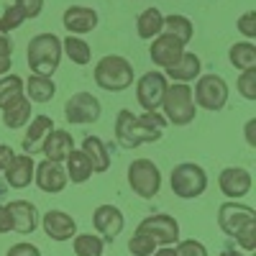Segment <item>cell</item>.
I'll use <instances>...</instances> for the list:
<instances>
[{"instance_id": "obj_40", "label": "cell", "mask_w": 256, "mask_h": 256, "mask_svg": "<svg viewBox=\"0 0 256 256\" xmlns=\"http://www.w3.org/2000/svg\"><path fill=\"white\" fill-rule=\"evenodd\" d=\"M6 256H41V251H38V246H34V244L20 241V244L10 246V248L6 251Z\"/></svg>"}, {"instance_id": "obj_1", "label": "cell", "mask_w": 256, "mask_h": 256, "mask_svg": "<svg viewBox=\"0 0 256 256\" xmlns=\"http://www.w3.org/2000/svg\"><path fill=\"white\" fill-rule=\"evenodd\" d=\"M166 118L159 110H144L134 116L131 110H120L116 116V141L123 148H138L141 144H154L162 138Z\"/></svg>"}, {"instance_id": "obj_3", "label": "cell", "mask_w": 256, "mask_h": 256, "mask_svg": "<svg viewBox=\"0 0 256 256\" xmlns=\"http://www.w3.org/2000/svg\"><path fill=\"white\" fill-rule=\"evenodd\" d=\"M162 116L166 118V123L172 126H190L198 116V105L192 98V88L187 82H172L166 84L164 98H162Z\"/></svg>"}, {"instance_id": "obj_45", "label": "cell", "mask_w": 256, "mask_h": 256, "mask_svg": "<svg viewBox=\"0 0 256 256\" xmlns=\"http://www.w3.org/2000/svg\"><path fill=\"white\" fill-rule=\"evenodd\" d=\"M10 67H13V64H10V56H0V77H3Z\"/></svg>"}, {"instance_id": "obj_47", "label": "cell", "mask_w": 256, "mask_h": 256, "mask_svg": "<svg viewBox=\"0 0 256 256\" xmlns=\"http://www.w3.org/2000/svg\"><path fill=\"white\" fill-rule=\"evenodd\" d=\"M218 256H246L244 251H236V248H226V251H220Z\"/></svg>"}, {"instance_id": "obj_37", "label": "cell", "mask_w": 256, "mask_h": 256, "mask_svg": "<svg viewBox=\"0 0 256 256\" xmlns=\"http://www.w3.org/2000/svg\"><path fill=\"white\" fill-rule=\"evenodd\" d=\"M233 238H236V244H238L244 251H254V248H256V220L248 223L246 228H241Z\"/></svg>"}, {"instance_id": "obj_15", "label": "cell", "mask_w": 256, "mask_h": 256, "mask_svg": "<svg viewBox=\"0 0 256 256\" xmlns=\"http://www.w3.org/2000/svg\"><path fill=\"white\" fill-rule=\"evenodd\" d=\"M98 10L88 6H70L62 16V26L70 31V36H84L98 28Z\"/></svg>"}, {"instance_id": "obj_18", "label": "cell", "mask_w": 256, "mask_h": 256, "mask_svg": "<svg viewBox=\"0 0 256 256\" xmlns=\"http://www.w3.org/2000/svg\"><path fill=\"white\" fill-rule=\"evenodd\" d=\"M6 208H8L10 220H13V233L28 236V233L36 230V226H38V210H36L34 202H28V200H13Z\"/></svg>"}, {"instance_id": "obj_9", "label": "cell", "mask_w": 256, "mask_h": 256, "mask_svg": "<svg viewBox=\"0 0 256 256\" xmlns=\"http://www.w3.org/2000/svg\"><path fill=\"white\" fill-rule=\"evenodd\" d=\"M102 108H100V100L92 92H74L67 102H64V118L72 126H88L95 123L100 118Z\"/></svg>"}, {"instance_id": "obj_44", "label": "cell", "mask_w": 256, "mask_h": 256, "mask_svg": "<svg viewBox=\"0 0 256 256\" xmlns=\"http://www.w3.org/2000/svg\"><path fill=\"white\" fill-rule=\"evenodd\" d=\"M0 56H13V41L8 34H0Z\"/></svg>"}, {"instance_id": "obj_38", "label": "cell", "mask_w": 256, "mask_h": 256, "mask_svg": "<svg viewBox=\"0 0 256 256\" xmlns=\"http://www.w3.org/2000/svg\"><path fill=\"white\" fill-rule=\"evenodd\" d=\"M236 28L241 31V36H246V41L256 38V10H246V13L238 18Z\"/></svg>"}, {"instance_id": "obj_4", "label": "cell", "mask_w": 256, "mask_h": 256, "mask_svg": "<svg viewBox=\"0 0 256 256\" xmlns=\"http://www.w3.org/2000/svg\"><path fill=\"white\" fill-rule=\"evenodd\" d=\"M95 84L108 92H123L134 84V67L120 54H108L95 64Z\"/></svg>"}, {"instance_id": "obj_39", "label": "cell", "mask_w": 256, "mask_h": 256, "mask_svg": "<svg viewBox=\"0 0 256 256\" xmlns=\"http://www.w3.org/2000/svg\"><path fill=\"white\" fill-rule=\"evenodd\" d=\"M16 6L26 13V18H38L44 10V0H16Z\"/></svg>"}, {"instance_id": "obj_31", "label": "cell", "mask_w": 256, "mask_h": 256, "mask_svg": "<svg viewBox=\"0 0 256 256\" xmlns=\"http://www.w3.org/2000/svg\"><path fill=\"white\" fill-rule=\"evenodd\" d=\"M72 248H74L77 256H102L105 241L98 236V233H74Z\"/></svg>"}, {"instance_id": "obj_12", "label": "cell", "mask_w": 256, "mask_h": 256, "mask_svg": "<svg viewBox=\"0 0 256 256\" xmlns=\"http://www.w3.org/2000/svg\"><path fill=\"white\" fill-rule=\"evenodd\" d=\"M251 184H254V177L244 166H226L223 172L218 174V187H220V192L228 200L246 198L251 192Z\"/></svg>"}, {"instance_id": "obj_19", "label": "cell", "mask_w": 256, "mask_h": 256, "mask_svg": "<svg viewBox=\"0 0 256 256\" xmlns=\"http://www.w3.org/2000/svg\"><path fill=\"white\" fill-rule=\"evenodd\" d=\"M54 131V120L49 116H34L28 120V128H26V136L20 141V148H24V154L34 156L36 152H41V146H44L46 136Z\"/></svg>"}, {"instance_id": "obj_26", "label": "cell", "mask_w": 256, "mask_h": 256, "mask_svg": "<svg viewBox=\"0 0 256 256\" xmlns=\"http://www.w3.org/2000/svg\"><path fill=\"white\" fill-rule=\"evenodd\" d=\"M67 162V166H64V172H67V180H72L74 184H84L90 177H92V166L88 162V156H84L80 148H72L70 156L64 159Z\"/></svg>"}, {"instance_id": "obj_23", "label": "cell", "mask_w": 256, "mask_h": 256, "mask_svg": "<svg viewBox=\"0 0 256 256\" xmlns=\"http://www.w3.org/2000/svg\"><path fill=\"white\" fill-rule=\"evenodd\" d=\"M80 152L88 156L92 172H108V169H110V152H108V146H105L102 138H98V136H84Z\"/></svg>"}, {"instance_id": "obj_21", "label": "cell", "mask_w": 256, "mask_h": 256, "mask_svg": "<svg viewBox=\"0 0 256 256\" xmlns=\"http://www.w3.org/2000/svg\"><path fill=\"white\" fill-rule=\"evenodd\" d=\"M200 72H202V62L192 52H182V56L174 64L164 67V77H169L172 82H192L200 77Z\"/></svg>"}, {"instance_id": "obj_32", "label": "cell", "mask_w": 256, "mask_h": 256, "mask_svg": "<svg viewBox=\"0 0 256 256\" xmlns=\"http://www.w3.org/2000/svg\"><path fill=\"white\" fill-rule=\"evenodd\" d=\"M24 98V80L18 74H6L0 77V110H6L10 102Z\"/></svg>"}, {"instance_id": "obj_43", "label": "cell", "mask_w": 256, "mask_h": 256, "mask_svg": "<svg viewBox=\"0 0 256 256\" xmlns=\"http://www.w3.org/2000/svg\"><path fill=\"white\" fill-rule=\"evenodd\" d=\"M13 156H16V152L10 146H6V144H0V169H6L10 162H13Z\"/></svg>"}, {"instance_id": "obj_30", "label": "cell", "mask_w": 256, "mask_h": 256, "mask_svg": "<svg viewBox=\"0 0 256 256\" xmlns=\"http://www.w3.org/2000/svg\"><path fill=\"white\" fill-rule=\"evenodd\" d=\"M228 59L236 70H254L256 67V46L251 41H238V44H233L228 49Z\"/></svg>"}, {"instance_id": "obj_11", "label": "cell", "mask_w": 256, "mask_h": 256, "mask_svg": "<svg viewBox=\"0 0 256 256\" xmlns=\"http://www.w3.org/2000/svg\"><path fill=\"white\" fill-rule=\"evenodd\" d=\"M166 77L164 72H146L136 82V100L144 110H159L164 90H166Z\"/></svg>"}, {"instance_id": "obj_27", "label": "cell", "mask_w": 256, "mask_h": 256, "mask_svg": "<svg viewBox=\"0 0 256 256\" xmlns=\"http://www.w3.org/2000/svg\"><path fill=\"white\" fill-rule=\"evenodd\" d=\"M62 52L67 54V59L72 64H77V67H84V64H90V59H92V49H90V44L82 36L62 38Z\"/></svg>"}, {"instance_id": "obj_5", "label": "cell", "mask_w": 256, "mask_h": 256, "mask_svg": "<svg viewBox=\"0 0 256 256\" xmlns=\"http://www.w3.org/2000/svg\"><path fill=\"white\" fill-rule=\"evenodd\" d=\"M172 192L182 200H195L208 190V174L205 169L195 162H182L172 169V177H169Z\"/></svg>"}, {"instance_id": "obj_29", "label": "cell", "mask_w": 256, "mask_h": 256, "mask_svg": "<svg viewBox=\"0 0 256 256\" xmlns=\"http://www.w3.org/2000/svg\"><path fill=\"white\" fill-rule=\"evenodd\" d=\"M164 34H172L177 41L187 46L192 36H195V26L187 16H180V13H172V16H164Z\"/></svg>"}, {"instance_id": "obj_20", "label": "cell", "mask_w": 256, "mask_h": 256, "mask_svg": "<svg viewBox=\"0 0 256 256\" xmlns=\"http://www.w3.org/2000/svg\"><path fill=\"white\" fill-rule=\"evenodd\" d=\"M34 169H36V162L28 154H16L13 162L3 169V172H6V182L13 190H24V187H28L34 182Z\"/></svg>"}, {"instance_id": "obj_34", "label": "cell", "mask_w": 256, "mask_h": 256, "mask_svg": "<svg viewBox=\"0 0 256 256\" xmlns=\"http://www.w3.org/2000/svg\"><path fill=\"white\" fill-rule=\"evenodd\" d=\"M128 251H131L134 256H152L154 251H156V244H154V238H148L146 233H134V238L128 241Z\"/></svg>"}, {"instance_id": "obj_25", "label": "cell", "mask_w": 256, "mask_h": 256, "mask_svg": "<svg viewBox=\"0 0 256 256\" xmlns=\"http://www.w3.org/2000/svg\"><path fill=\"white\" fill-rule=\"evenodd\" d=\"M24 95L31 102H49L56 95V84L52 77H41V74H31L24 82Z\"/></svg>"}, {"instance_id": "obj_33", "label": "cell", "mask_w": 256, "mask_h": 256, "mask_svg": "<svg viewBox=\"0 0 256 256\" xmlns=\"http://www.w3.org/2000/svg\"><path fill=\"white\" fill-rule=\"evenodd\" d=\"M24 20H26V13L24 10H20L16 3L8 6L3 13H0V34H10V31L20 28V26H24Z\"/></svg>"}, {"instance_id": "obj_36", "label": "cell", "mask_w": 256, "mask_h": 256, "mask_svg": "<svg viewBox=\"0 0 256 256\" xmlns=\"http://www.w3.org/2000/svg\"><path fill=\"white\" fill-rule=\"evenodd\" d=\"M174 256H208V248L195 238H187V241H177Z\"/></svg>"}, {"instance_id": "obj_10", "label": "cell", "mask_w": 256, "mask_h": 256, "mask_svg": "<svg viewBox=\"0 0 256 256\" xmlns=\"http://www.w3.org/2000/svg\"><path fill=\"white\" fill-rule=\"evenodd\" d=\"M254 220H256L254 208L241 205L238 200H226L218 208V228L226 233V236H236L241 228H246Z\"/></svg>"}, {"instance_id": "obj_2", "label": "cell", "mask_w": 256, "mask_h": 256, "mask_svg": "<svg viewBox=\"0 0 256 256\" xmlns=\"http://www.w3.org/2000/svg\"><path fill=\"white\" fill-rule=\"evenodd\" d=\"M62 38L56 34H36L28 41V49H26V62L34 74L41 77H52L59 70V62H62Z\"/></svg>"}, {"instance_id": "obj_17", "label": "cell", "mask_w": 256, "mask_h": 256, "mask_svg": "<svg viewBox=\"0 0 256 256\" xmlns=\"http://www.w3.org/2000/svg\"><path fill=\"white\" fill-rule=\"evenodd\" d=\"M184 52V44L177 41L172 34H159L156 38H152V46H148V56L156 67H169L174 64Z\"/></svg>"}, {"instance_id": "obj_13", "label": "cell", "mask_w": 256, "mask_h": 256, "mask_svg": "<svg viewBox=\"0 0 256 256\" xmlns=\"http://www.w3.org/2000/svg\"><path fill=\"white\" fill-rule=\"evenodd\" d=\"M92 226H95L98 236L102 241H116L120 236L123 226H126V218H123L120 208H116V205H100L92 212Z\"/></svg>"}, {"instance_id": "obj_8", "label": "cell", "mask_w": 256, "mask_h": 256, "mask_svg": "<svg viewBox=\"0 0 256 256\" xmlns=\"http://www.w3.org/2000/svg\"><path fill=\"white\" fill-rule=\"evenodd\" d=\"M136 230L146 233L148 238H154L156 246H172L180 241V223H177V218L166 216V212H156V216L144 218Z\"/></svg>"}, {"instance_id": "obj_41", "label": "cell", "mask_w": 256, "mask_h": 256, "mask_svg": "<svg viewBox=\"0 0 256 256\" xmlns=\"http://www.w3.org/2000/svg\"><path fill=\"white\" fill-rule=\"evenodd\" d=\"M244 134H246V144L251 148H256V118H248L244 126Z\"/></svg>"}, {"instance_id": "obj_28", "label": "cell", "mask_w": 256, "mask_h": 256, "mask_svg": "<svg viewBox=\"0 0 256 256\" xmlns=\"http://www.w3.org/2000/svg\"><path fill=\"white\" fill-rule=\"evenodd\" d=\"M28 120H31V100L24 95V98H18L16 102H10L8 108L3 110V123H6V128H24V126H28Z\"/></svg>"}, {"instance_id": "obj_22", "label": "cell", "mask_w": 256, "mask_h": 256, "mask_svg": "<svg viewBox=\"0 0 256 256\" xmlns=\"http://www.w3.org/2000/svg\"><path fill=\"white\" fill-rule=\"evenodd\" d=\"M72 148H74L72 134H70V131H62V128H54V131L46 136L44 146H41V154H44V159H49V162L62 164L64 159L70 156Z\"/></svg>"}, {"instance_id": "obj_7", "label": "cell", "mask_w": 256, "mask_h": 256, "mask_svg": "<svg viewBox=\"0 0 256 256\" xmlns=\"http://www.w3.org/2000/svg\"><path fill=\"white\" fill-rule=\"evenodd\" d=\"M198 108L205 110H223L228 102V82L220 74H200L198 84L192 90Z\"/></svg>"}, {"instance_id": "obj_14", "label": "cell", "mask_w": 256, "mask_h": 256, "mask_svg": "<svg viewBox=\"0 0 256 256\" xmlns=\"http://www.w3.org/2000/svg\"><path fill=\"white\" fill-rule=\"evenodd\" d=\"M41 228H44V233L52 241L64 244V241L74 238L77 220L70 216V212H64V210H49V212H44V218H41Z\"/></svg>"}, {"instance_id": "obj_6", "label": "cell", "mask_w": 256, "mask_h": 256, "mask_svg": "<svg viewBox=\"0 0 256 256\" xmlns=\"http://www.w3.org/2000/svg\"><path fill=\"white\" fill-rule=\"evenodd\" d=\"M128 184L141 200H152L162 190V172L152 159H134L128 164Z\"/></svg>"}, {"instance_id": "obj_35", "label": "cell", "mask_w": 256, "mask_h": 256, "mask_svg": "<svg viewBox=\"0 0 256 256\" xmlns=\"http://www.w3.org/2000/svg\"><path fill=\"white\" fill-rule=\"evenodd\" d=\"M236 90L244 100H256V67L241 72V77L236 82Z\"/></svg>"}, {"instance_id": "obj_16", "label": "cell", "mask_w": 256, "mask_h": 256, "mask_svg": "<svg viewBox=\"0 0 256 256\" xmlns=\"http://www.w3.org/2000/svg\"><path fill=\"white\" fill-rule=\"evenodd\" d=\"M34 182L41 192H49V195H56L67 187V172H64V166L56 164V162H49L44 159L41 164H36L34 169Z\"/></svg>"}, {"instance_id": "obj_24", "label": "cell", "mask_w": 256, "mask_h": 256, "mask_svg": "<svg viewBox=\"0 0 256 256\" xmlns=\"http://www.w3.org/2000/svg\"><path fill=\"white\" fill-rule=\"evenodd\" d=\"M136 34H138V38H144V41H152V38H156L159 34H164V16H162V10H159V8H146V10H141L138 18H136Z\"/></svg>"}, {"instance_id": "obj_46", "label": "cell", "mask_w": 256, "mask_h": 256, "mask_svg": "<svg viewBox=\"0 0 256 256\" xmlns=\"http://www.w3.org/2000/svg\"><path fill=\"white\" fill-rule=\"evenodd\" d=\"M152 256H174V248L172 246H164V248H156Z\"/></svg>"}, {"instance_id": "obj_42", "label": "cell", "mask_w": 256, "mask_h": 256, "mask_svg": "<svg viewBox=\"0 0 256 256\" xmlns=\"http://www.w3.org/2000/svg\"><path fill=\"white\" fill-rule=\"evenodd\" d=\"M13 230V220H10V212L6 205H0V233H10Z\"/></svg>"}]
</instances>
